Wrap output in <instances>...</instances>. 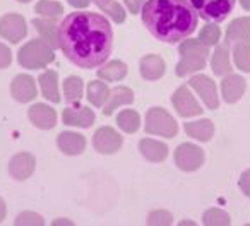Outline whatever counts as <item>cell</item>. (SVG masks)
<instances>
[{"mask_svg": "<svg viewBox=\"0 0 250 226\" xmlns=\"http://www.w3.org/2000/svg\"><path fill=\"white\" fill-rule=\"evenodd\" d=\"M124 139L111 127H100L93 136V147L100 154H115L120 151Z\"/></svg>", "mask_w": 250, "mask_h": 226, "instance_id": "obj_11", "label": "cell"}, {"mask_svg": "<svg viewBox=\"0 0 250 226\" xmlns=\"http://www.w3.org/2000/svg\"><path fill=\"white\" fill-rule=\"evenodd\" d=\"M83 89H84V84L81 77L70 76L63 81V98H65L67 103L70 104L79 103L83 100Z\"/></svg>", "mask_w": 250, "mask_h": 226, "instance_id": "obj_28", "label": "cell"}, {"mask_svg": "<svg viewBox=\"0 0 250 226\" xmlns=\"http://www.w3.org/2000/svg\"><path fill=\"white\" fill-rule=\"evenodd\" d=\"M211 69L214 76L225 77L233 72L231 67V45L228 41L218 43L211 57Z\"/></svg>", "mask_w": 250, "mask_h": 226, "instance_id": "obj_15", "label": "cell"}, {"mask_svg": "<svg viewBox=\"0 0 250 226\" xmlns=\"http://www.w3.org/2000/svg\"><path fill=\"white\" fill-rule=\"evenodd\" d=\"M18 60L24 69L36 70L52 63L55 60V53L48 43H45L42 38H36L21 46L18 53Z\"/></svg>", "mask_w": 250, "mask_h": 226, "instance_id": "obj_4", "label": "cell"}, {"mask_svg": "<svg viewBox=\"0 0 250 226\" xmlns=\"http://www.w3.org/2000/svg\"><path fill=\"white\" fill-rule=\"evenodd\" d=\"M238 2L245 11H250V0H238Z\"/></svg>", "mask_w": 250, "mask_h": 226, "instance_id": "obj_44", "label": "cell"}, {"mask_svg": "<svg viewBox=\"0 0 250 226\" xmlns=\"http://www.w3.org/2000/svg\"><path fill=\"white\" fill-rule=\"evenodd\" d=\"M12 62V52L7 45L0 43V69H7Z\"/></svg>", "mask_w": 250, "mask_h": 226, "instance_id": "obj_37", "label": "cell"}, {"mask_svg": "<svg viewBox=\"0 0 250 226\" xmlns=\"http://www.w3.org/2000/svg\"><path fill=\"white\" fill-rule=\"evenodd\" d=\"M247 89V81L243 79L242 76L238 74H228V76L223 77L221 81V94L223 100L226 101L228 104L238 103L242 100L243 93Z\"/></svg>", "mask_w": 250, "mask_h": 226, "instance_id": "obj_16", "label": "cell"}, {"mask_svg": "<svg viewBox=\"0 0 250 226\" xmlns=\"http://www.w3.org/2000/svg\"><path fill=\"white\" fill-rule=\"evenodd\" d=\"M36 168V158L33 156L28 151H22V153H18L11 158L9 161V173L14 180H26L29 178L33 173H35Z\"/></svg>", "mask_w": 250, "mask_h": 226, "instance_id": "obj_12", "label": "cell"}, {"mask_svg": "<svg viewBox=\"0 0 250 226\" xmlns=\"http://www.w3.org/2000/svg\"><path fill=\"white\" fill-rule=\"evenodd\" d=\"M180 60L177 63L175 74L178 77L194 76V72H199L206 67L209 55V46L202 45L199 40H184L178 46Z\"/></svg>", "mask_w": 250, "mask_h": 226, "instance_id": "obj_3", "label": "cell"}, {"mask_svg": "<svg viewBox=\"0 0 250 226\" xmlns=\"http://www.w3.org/2000/svg\"><path fill=\"white\" fill-rule=\"evenodd\" d=\"M180 225H194L195 226V223L194 221H180Z\"/></svg>", "mask_w": 250, "mask_h": 226, "instance_id": "obj_45", "label": "cell"}, {"mask_svg": "<svg viewBox=\"0 0 250 226\" xmlns=\"http://www.w3.org/2000/svg\"><path fill=\"white\" fill-rule=\"evenodd\" d=\"M28 119L31 120V123L35 127L42 130H50L57 125V111L52 106L43 103H36L29 108Z\"/></svg>", "mask_w": 250, "mask_h": 226, "instance_id": "obj_17", "label": "cell"}, {"mask_svg": "<svg viewBox=\"0 0 250 226\" xmlns=\"http://www.w3.org/2000/svg\"><path fill=\"white\" fill-rule=\"evenodd\" d=\"M171 104L175 106L178 115L184 117V119L197 117L204 111L201 104H199V101L195 100V96L190 93L188 84H184V86H180L175 91L173 96H171Z\"/></svg>", "mask_w": 250, "mask_h": 226, "instance_id": "obj_8", "label": "cell"}, {"mask_svg": "<svg viewBox=\"0 0 250 226\" xmlns=\"http://www.w3.org/2000/svg\"><path fill=\"white\" fill-rule=\"evenodd\" d=\"M132 103H134V91L127 86H117L113 89H110V96H108L106 103L103 106V115L110 117L117 108Z\"/></svg>", "mask_w": 250, "mask_h": 226, "instance_id": "obj_19", "label": "cell"}, {"mask_svg": "<svg viewBox=\"0 0 250 226\" xmlns=\"http://www.w3.org/2000/svg\"><path fill=\"white\" fill-rule=\"evenodd\" d=\"M18 2H21V4H26V2H29V0H18Z\"/></svg>", "mask_w": 250, "mask_h": 226, "instance_id": "obj_46", "label": "cell"}, {"mask_svg": "<svg viewBox=\"0 0 250 226\" xmlns=\"http://www.w3.org/2000/svg\"><path fill=\"white\" fill-rule=\"evenodd\" d=\"M238 187H240V190L243 192V195H245V197H250V168L240 175Z\"/></svg>", "mask_w": 250, "mask_h": 226, "instance_id": "obj_38", "label": "cell"}, {"mask_svg": "<svg viewBox=\"0 0 250 226\" xmlns=\"http://www.w3.org/2000/svg\"><path fill=\"white\" fill-rule=\"evenodd\" d=\"M165 69H167V63L161 59L160 55H144L141 59V76L146 81H158L163 77Z\"/></svg>", "mask_w": 250, "mask_h": 226, "instance_id": "obj_22", "label": "cell"}, {"mask_svg": "<svg viewBox=\"0 0 250 226\" xmlns=\"http://www.w3.org/2000/svg\"><path fill=\"white\" fill-rule=\"evenodd\" d=\"M11 93L12 98L19 103H29L36 98L38 89H36V82L29 74H19L12 79L11 82Z\"/></svg>", "mask_w": 250, "mask_h": 226, "instance_id": "obj_13", "label": "cell"}, {"mask_svg": "<svg viewBox=\"0 0 250 226\" xmlns=\"http://www.w3.org/2000/svg\"><path fill=\"white\" fill-rule=\"evenodd\" d=\"M31 24L35 26L36 33L40 35V38L43 40L45 43H48L53 50L59 46V22L55 19H46V18H36L31 21Z\"/></svg>", "mask_w": 250, "mask_h": 226, "instance_id": "obj_21", "label": "cell"}, {"mask_svg": "<svg viewBox=\"0 0 250 226\" xmlns=\"http://www.w3.org/2000/svg\"><path fill=\"white\" fill-rule=\"evenodd\" d=\"M184 130L188 137H194L195 141H201V143H208L214 136V123L208 119L195 120V122L184 123Z\"/></svg>", "mask_w": 250, "mask_h": 226, "instance_id": "obj_24", "label": "cell"}, {"mask_svg": "<svg viewBox=\"0 0 250 226\" xmlns=\"http://www.w3.org/2000/svg\"><path fill=\"white\" fill-rule=\"evenodd\" d=\"M91 2H93V0H69V4L72 5V7H76V9H86V7H89Z\"/></svg>", "mask_w": 250, "mask_h": 226, "instance_id": "obj_40", "label": "cell"}, {"mask_svg": "<svg viewBox=\"0 0 250 226\" xmlns=\"http://www.w3.org/2000/svg\"><path fill=\"white\" fill-rule=\"evenodd\" d=\"M231 57L235 60L236 69L242 72H250V43L240 41L231 45Z\"/></svg>", "mask_w": 250, "mask_h": 226, "instance_id": "obj_30", "label": "cell"}, {"mask_svg": "<svg viewBox=\"0 0 250 226\" xmlns=\"http://www.w3.org/2000/svg\"><path fill=\"white\" fill-rule=\"evenodd\" d=\"M57 146L67 156H79L86 149V137L77 132H60L57 137Z\"/></svg>", "mask_w": 250, "mask_h": 226, "instance_id": "obj_18", "label": "cell"}, {"mask_svg": "<svg viewBox=\"0 0 250 226\" xmlns=\"http://www.w3.org/2000/svg\"><path fill=\"white\" fill-rule=\"evenodd\" d=\"M40 82V89H42V94L52 103H59L62 98H60L59 93V74L55 70H45L42 76L38 77Z\"/></svg>", "mask_w": 250, "mask_h": 226, "instance_id": "obj_26", "label": "cell"}, {"mask_svg": "<svg viewBox=\"0 0 250 226\" xmlns=\"http://www.w3.org/2000/svg\"><path fill=\"white\" fill-rule=\"evenodd\" d=\"M129 72L127 63L122 60H110L104 62L103 65L98 67V79L106 81V82H115V81H122Z\"/></svg>", "mask_w": 250, "mask_h": 226, "instance_id": "obj_25", "label": "cell"}, {"mask_svg": "<svg viewBox=\"0 0 250 226\" xmlns=\"http://www.w3.org/2000/svg\"><path fill=\"white\" fill-rule=\"evenodd\" d=\"M93 2H94V4L98 5V7L101 9V11H104V9H106L108 5H110L111 2H113V0H93Z\"/></svg>", "mask_w": 250, "mask_h": 226, "instance_id": "obj_42", "label": "cell"}, {"mask_svg": "<svg viewBox=\"0 0 250 226\" xmlns=\"http://www.w3.org/2000/svg\"><path fill=\"white\" fill-rule=\"evenodd\" d=\"M103 12L108 16V18L111 19V21L117 22V24H122V22L125 21V16H127V14H125L124 5L118 4V2H115V0H113V2H111L110 5H108L106 9H104Z\"/></svg>", "mask_w": 250, "mask_h": 226, "instance_id": "obj_36", "label": "cell"}, {"mask_svg": "<svg viewBox=\"0 0 250 226\" xmlns=\"http://www.w3.org/2000/svg\"><path fill=\"white\" fill-rule=\"evenodd\" d=\"M57 38L63 55L81 69H98L113 48L110 21L96 12L77 11L65 16Z\"/></svg>", "mask_w": 250, "mask_h": 226, "instance_id": "obj_1", "label": "cell"}, {"mask_svg": "<svg viewBox=\"0 0 250 226\" xmlns=\"http://www.w3.org/2000/svg\"><path fill=\"white\" fill-rule=\"evenodd\" d=\"M188 86L201 96V100L204 101V104L209 110H216L219 106L218 89H216V82L211 77L204 76V74H195L188 81Z\"/></svg>", "mask_w": 250, "mask_h": 226, "instance_id": "obj_10", "label": "cell"}, {"mask_svg": "<svg viewBox=\"0 0 250 226\" xmlns=\"http://www.w3.org/2000/svg\"><path fill=\"white\" fill-rule=\"evenodd\" d=\"M28 35V24L21 14H5L0 18V36L9 43H19Z\"/></svg>", "mask_w": 250, "mask_h": 226, "instance_id": "obj_9", "label": "cell"}, {"mask_svg": "<svg viewBox=\"0 0 250 226\" xmlns=\"http://www.w3.org/2000/svg\"><path fill=\"white\" fill-rule=\"evenodd\" d=\"M117 125L125 134H134L141 127V115L136 110H122L117 115Z\"/></svg>", "mask_w": 250, "mask_h": 226, "instance_id": "obj_29", "label": "cell"}, {"mask_svg": "<svg viewBox=\"0 0 250 226\" xmlns=\"http://www.w3.org/2000/svg\"><path fill=\"white\" fill-rule=\"evenodd\" d=\"M146 223H147V225L170 226V225H173V216H171V212L165 211V209H158V211L149 212Z\"/></svg>", "mask_w": 250, "mask_h": 226, "instance_id": "obj_35", "label": "cell"}, {"mask_svg": "<svg viewBox=\"0 0 250 226\" xmlns=\"http://www.w3.org/2000/svg\"><path fill=\"white\" fill-rule=\"evenodd\" d=\"M108 96H110V87L106 86V82H103V81H91L87 84V100H89V103L93 106H104Z\"/></svg>", "mask_w": 250, "mask_h": 226, "instance_id": "obj_27", "label": "cell"}, {"mask_svg": "<svg viewBox=\"0 0 250 226\" xmlns=\"http://www.w3.org/2000/svg\"><path fill=\"white\" fill-rule=\"evenodd\" d=\"M141 14L147 31L171 45L194 35L199 24V16L188 0H146Z\"/></svg>", "mask_w": 250, "mask_h": 226, "instance_id": "obj_2", "label": "cell"}, {"mask_svg": "<svg viewBox=\"0 0 250 226\" xmlns=\"http://www.w3.org/2000/svg\"><path fill=\"white\" fill-rule=\"evenodd\" d=\"M206 154L202 147L195 146L192 143H184L175 149V164L185 173L197 171L204 164Z\"/></svg>", "mask_w": 250, "mask_h": 226, "instance_id": "obj_7", "label": "cell"}, {"mask_svg": "<svg viewBox=\"0 0 250 226\" xmlns=\"http://www.w3.org/2000/svg\"><path fill=\"white\" fill-rule=\"evenodd\" d=\"M139 151L149 163H163L168 158V146L163 141L156 139H143L139 143Z\"/></svg>", "mask_w": 250, "mask_h": 226, "instance_id": "obj_20", "label": "cell"}, {"mask_svg": "<svg viewBox=\"0 0 250 226\" xmlns=\"http://www.w3.org/2000/svg\"><path fill=\"white\" fill-rule=\"evenodd\" d=\"M144 130H146L147 134H153V136L168 137V139H170V137L177 136L178 123L165 108L153 106V108H149L146 113Z\"/></svg>", "mask_w": 250, "mask_h": 226, "instance_id": "obj_5", "label": "cell"}, {"mask_svg": "<svg viewBox=\"0 0 250 226\" xmlns=\"http://www.w3.org/2000/svg\"><path fill=\"white\" fill-rule=\"evenodd\" d=\"M94 111L87 106H69L63 110L62 113V122L63 125L69 127H79V129H89L94 123Z\"/></svg>", "mask_w": 250, "mask_h": 226, "instance_id": "obj_14", "label": "cell"}, {"mask_svg": "<svg viewBox=\"0 0 250 226\" xmlns=\"http://www.w3.org/2000/svg\"><path fill=\"white\" fill-rule=\"evenodd\" d=\"M219 38H221V31H219L218 24L216 22H208L204 28L199 31V36L197 40L206 46H216L219 43Z\"/></svg>", "mask_w": 250, "mask_h": 226, "instance_id": "obj_33", "label": "cell"}, {"mask_svg": "<svg viewBox=\"0 0 250 226\" xmlns=\"http://www.w3.org/2000/svg\"><path fill=\"white\" fill-rule=\"evenodd\" d=\"M194 11L206 22H221L231 14L236 0H188Z\"/></svg>", "mask_w": 250, "mask_h": 226, "instance_id": "obj_6", "label": "cell"}, {"mask_svg": "<svg viewBox=\"0 0 250 226\" xmlns=\"http://www.w3.org/2000/svg\"><path fill=\"white\" fill-rule=\"evenodd\" d=\"M35 11L36 14H40V18L59 21L63 14V5L60 2H55V0H40L35 5Z\"/></svg>", "mask_w": 250, "mask_h": 226, "instance_id": "obj_31", "label": "cell"}, {"mask_svg": "<svg viewBox=\"0 0 250 226\" xmlns=\"http://www.w3.org/2000/svg\"><path fill=\"white\" fill-rule=\"evenodd\" d=\"M52 225H53V226H59V225H67V226H72L74 223L70 221V219H63V218H62V219H55V221H53Z\"/></svg>", "mask_w": 250, "mask_h": 226, "instance_id": "obj_43", "label": "cell"}, {"mask_svg": "<svg viewBox=\"0 0 250 226\" xmlns=\"http://www.w3.org/2000/svg\"><path fill=\"white\" fill-rule=\"evenodd\" d=\"M225 41H228L229 45L240 41L250 43V16H247V18H236L235 21L229 22V26L226 28Z\"/></svg>", "mask_w": 250, "mask_h": 226, "instance_id": "obj_23", "label": "cell"}, {"mask_svg": "<svg viewBox=\"0 0 250 226\" xmlns=\"http://www.w3.org/2000/svg\"><path fill=\"white\" fill-rule=\"evenodd\" d=\"M124 2H125V7L129 9L130 14H139V11L143 9L146 0H124Z\"/></svg>", "mask_w": 250, "mask_h": 226, "instance_id": "obj_39", "label": "cell"}, {"mask_svg": "<svg viewBox=\"0 0 250 226\" xmlns=\"http://www.w3.org/2000/svg\"><path fill=\"white\" fill-rule=\"evenodd\" d=\"M5 214H7V207H5V201L0 197V223L5 219Z\"/></svg>", "mask_w": 250, "mask_h": 226, "instance_id": "obj_41", "label": "cell"}, {"mask_svg": "<svg viewBox=\"0 0 250 226\" xmlns=\"http://www.w3.org/2000/svg\"><path fill=\"white\" fill-rule=\"evenodd\" d=\"M202 223L206 226H228L231 225V218L226 211L218 207H211L202 214Z\"/></svg>", "mask_w": 250, "mask_h": 226, "instance_id": "obj_32", "label": "cell"}, {"mask_svg": "<svg viewBox=\"0 0 250 226\" xmlns=\"http://www.w3.org/2000/svg\"><path fill=\"white\" fill-rule=\"evenodd\" d=\"M14 225H18V226H43L45 225V219H43V216H40L38 212L24 211L14 219Z\"/></svg>", "mask_w": 250, "mask_h": 226, "instance_id": "obj_34", "label": "cell"}]
</instances>
